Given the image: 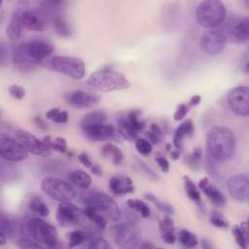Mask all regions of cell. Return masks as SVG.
<instances>
[{"instance_id": "cell-2", "label": "cell", "mask_w": 249, "mask_h": 249, "mask_svg": "<svg viewBox=\"0 0 249 249\" xmlns=\"http://www.w3.org/2000/svg\"><path fill=\"white\" fill-rule=\"evenodd\" d=\"M53 51V48L49 42L34 39L18 44L13 51L12 58L18 68L25 70L44 61Z\"/></svg>"}, {"instance_id": "cell-9", "label": "cell", "mask_w": 249, "mask_h": 249, "mask_svg": "<svg viewBox=\"0 0 249 249\" xmlns=\"http://www.w3.org/2000/svg\"><path fill=\"white\" fill-rule=\"evenodd\" d=\"M41 190L52 199L58 201H71L76 196L73 186L56 177L44 178L41 182Z\"/></svg>"}, {"instance_id": "cell-1", "label": "cell", "mask_w": 249, "mask_h": 249, "mask_svg": "<svg viewBox=\"0 0 249 249\" xmlns=\"http://www.w3.org/2000/svg\"><path fill=\"white\" fill-rule=\"evenodd\" d=\"M206 148L207 154L216 162L229 161L235 155V134L227 126L215 125L207 132Z\"/></svg>"}, {"instance_id": "cell-52", "label": "cell", "mask_w": 249, "mask_h": 249, "mask_svg": "<svg viewBox=\"0 0 249 249\" xmlns=\"http://www.w3.org/2000/svg\"><path fill=\"white\" fill-rule=\"evenodd\" d=\"M244 54H245V55H244V57H243V59H242L241 67H242L244 73L248 74V71H249V58H248V53H247V52H246Z\"/></svg>"}, {"instance_id": "cell-50", "label": "cell", "mask_w": 249, "mask_h": 249, "mask_svg": "<svg viewBox=\"0 0 249 249\" xmlns=\"http://www.w3.org/2000/svg\"><path fill=\"white\" fill-rule=\"evenodd\" d=\"M78 160H79V161H80L84 166H86V167H88V168H90V167L92 166V164H93V162L91 161L89 156L88 153H86V152H81V153L78 155Z\"/></svg>"}, {"instance_id": "cell-23", "label": "cell", "mask_w": 249, "mask_h": 249, "mask_svg": "<svg viewBox=\"0 0 249 249\" xmlns=\"http://www.w3.org/2000/svg\"><path fill=\"white\" fill-rule=\"evenodd\" d=\"M228 38L235 44H244L249 40V18L245 17L233 24L229 33Z\"/></svg>"}, {"instance_id": "cell-31", "label": "cell", "mask_w": 249, "mask_h": 249, "mask_svg": "<svg viewBox=\"0 0 249 249\" xmlns=\"http://www.w3.org/2000/svg\"><path fill=\"white\" fill-rule=\"evenodd\" d=\"M232 235L239 247L246 249L248 243V229L247 223L241 222L240 225H234L232 227Z\"/></svg>"}, {"instance_id": "cell-11", "label": "cell", "mask_w": 249, "mask_h": 249, "mask_svg": "<svg viewBox=\"0 0 249 249\" xmlns=\"http://www.w3.org/2000/svg\"><path fill=\"white\" fill-rule=\"evenodd\" d=\"M53 69L74 80H81L86 74V65L83 59L76 56L56 55L51 61Z\"/></svg>"}, {"instance_id": "cell-58", "label": "cell", "mask_w": 249, "mask_h": 249, "mask_svg": "<svg viewBox=\"0 0 249 249\" xmlns=\"http://www.w3.org/2000/svg\"><path fill=\"white\" fill-rule=\"evenodd\" d=\"M139 247H140V248H154L155 246H154L153 244H151L150 242L145 241V242H143L142 244H139Z\"/></svg>"}, {"instance_id": "cell-36", "label": "cell", "mask_w": 249, "mask_h": 249, "mask_svg": "<svg viewBox=\"0 0 249 249\" xmlns=\"http://www.w3.org/2000/svg\"><path fill=\"white\" fill-rule=\"evenodd\" d=\"M126 205L131 210L137 211L143 218H149L151 215V210H150V207L148 206V204L138 198L127 199Z\"/></svg>"}, {"instance_id": "cell-25", "label": "cell", "mask_w": 249, "mask_h": 249, "mask_svg": "<svg viewBox=\"0 0 249 249\" xmlns=\"http://www.w3.org/2000/svg\"><path fill=\"white\" fill-rule=\"evenodd\" d=\"M21 226L17 219L5 216L3 213L0 216V231L4 232L8 238L17 237L21 234Z\"/></svg>"}, {"instance_id": "cell-38", "label": "cell", "mask_w": 249, "mask_h": 249, "mask_svg": "<svg viewBox=\"0 0 249 249\" xmlns=\"http://www.w3.org/2000/svg\"><path fill=\"white\" fill-rule=\"evenodd\" d=\"M145 197L150 200L151 202H153L157 208L159 210H160L161 212L167 214V215H170V214H173L174 213V208L171 204H169L168 202H165V201H162L161 199H160L159 197H157L154 194L152 193H145Z\"/></svg>"}, {"instance_id": "cell-46", "label": "cell", "mask_w": 249, "mask_h": 249, "mask_svg": "<svg viewBox=\"0 0 249 249\" xmlns=\"http://www.w3.org/2000/svg\"><path fill=\"white\" fill-rule=\"evenodd\" d=\"M201 156H202V152L200 148L197 147L194 149V151L188 158V164L193 168H196L201 160Z\"/></svg>"}, {"instance_id": "cell-10", "label": "cell", "mask_w": 249, "mask_h": 249, "mask_svg": "<svg viewBox=\"0 0 249 249\" xmlns=\"http://www.w3.org/2000/svg\"><path fill=\"white\" fill-rule=\"evenodd\" d=\"M110 230L118 247L123 249H134L139 247L140 233L135 224L129 222L121 223L113 225Z\"/></svg>"}, {"instance_id": "cell-20", "label": "cell", "mask_w": 249, "mask_h": 249, "mask_svg": "<svg viewBox=\"0 0 249 249\" xmlns=\"http://www.w3.org/2000/svg\"><path fill=\"white\" fill-rule=\"evenodd\" d=\"M198 189L203 192L206 197L217 207H222L227 203L225 195L212 183L209 182L207 177H203L198 182Z\"/></svg>"}, {"instance_id": "cell-4", "label": "cell", "mask_w": 249, "mask_h": 249, "mask_svg": "<svg viewBox=\"0 0 249 249\" xmlns=\"http://www.w3.org/2000/svg\"><path fill=\"white\" fill-rule=\"evenodd\" d=\"M87 83L92 89L104 92L123 90L130 87V82L124 74L111 69H102L91 73Z\"/></svg>"}, {"instance_id": "cell-17", "label": "cell", "mask_w": 249, "mask_h": 249, "mask_svg": "<svg viewBox=\"0 0 249 249\" xmlns=\"http://www.w3.org/2000/svg\"><path fill=\"white\" fill-rule=\"evenodd\" d=\"M15 135L16 138L25 147L28 152L41 157L51 156L52 150L43 142V140H39L29 131L21 128H17L15 130Z\"/></svg>"}, {"instance_id": "cell-18", "label": "cell", "mask_w": 249, "mask_h": 249, "mask_svg": "<svg viewBox=\"0 0 249 249\" xmlns=\"http://www.w3.org/2000/svg\"><path fill=\"white\" fill-rule=\"evenodd\" d=\"M228 192L232 198L238 201H247L249 197V179L245 173L235 174L227 182Z\"/></svg>"}, {"instance_id": "cell-49", "label": "cell", "mask_w": 249, "mask_h": 249, "mask_svg": "<svg viewBox=\"0 0 249 249\" xmlns=\"http://www.w3.org/2000/svg\"><path fill=\"white\" fill-rule=\"evenodd\" d=\"M155 160H156V162L158 163L159 167L160 168V170L162 172L167 173L169 171V162H168V160L164 157L158 156V157L155 158Z\"/></svg>"}, {"instance_id": "cell-22", "label": "cell", "mask_w": 249, "mask_h": 249, "mask_svg": "<svg viewBox=\"0 0 249 249\" xmlns=\"http://www.w3.org/2000/svg\"><path fill=\"white\" fill-rule=\"evenodd\" d=\"M109 189L115 196H124L134 192V184L130 177L117 174L110 178Z\"/></svg>"}, {"instance_id": "cell-56", "label": "cell", "mask_w": 249, "mask_h": 249, "mask_svg": "<svg viewBox=\"0 0 249 249\" xmlns=\"http://www.w3.org/2000/svg\"><path fill=\"white\" fill-rule=\"evenodd\" d=\"M201 246L204 249H211V248H213V246L211 245V242L209 240H207L206 238H203L201 240Z\"/></svg>"}, {"instance_id": "cell-39", "label": "cell", "mask_w": 249, "mask_h": 249, "mask_svg": "<svg viewBox=\"0 0 249 249\" xmlns=\"http://www.w3.org/2000/svg\"><path fill=\"white\" fill-rule=\"evenodd\" d=\"M45 117L56 124H65L68 121V113L57 107L52 108L45 113Z\"/></svg>"}, {"instance_id": "cell-14", "label": "cell", "mask_w": 249, "mask_h": 249, "mask_svg": "<svg viewBox=\"0 0 249 249\" xmlns=\"http://www.w3.org/2000/svg\"><path fill=\"white\" fill-rule=\"evenodd\" d=\"M229 108L236 115L246 117L249 115V88L237 86L231 89L227 95Z\"/></svg>"}, {"instance_id": "cell-6", "label": "cell", "mask_w": 249, "mask_h": 249, "mask_svg": "<svg viewBox=\"0 0 249 249\" xmlns=\"http://www.w3.org/2000/svg\"><path fill=\"white\" fill-rule=\"evenodd\" d=\"M227 9L220 0H205L196 9V18L199 25L206 28L218 27L225 19Z\"/></svg>"}, {"instance_id": "cell-30", "label": "cell", "mask_w": 249, "mask_h": 249, "mask_svg": "<svg viewBox=\"0 0 249 249\" xmlns=\"http://www.w3.org/2000/svg\"><path fill=\"white\" fill-rule=\"evenodd\" d=\"M101 154L115 165H120L124 159L121 149L113 143L105 144L101 149Z\"/></svg>"}, {"instance_id": "cell-28", "label": "cell", "mask_w": 249, "mask_h": 249, "mask_svg": "<svg viewBox=\"0 0 249 249\" xmlns=\"http://www.w3.org/2000/svg\"><path fill=\"white\" fill-rule=\"evenodd\" d=\"M183 182H184V189H185L187 196L191 200H193L199 208H201L203 210L201 195H200V192H199L196 184L188 175L183 176Z\"/></svg>"}, {"instance_id": "cell-27", "label": "cell", "mask_w": 249, "mask_h": 249, "mask_svg": "<svg viewBox=\"0 0 249 249\" xmlns=\"http://www.w3.org/2000/svg\"><path fill=\"white\" fill-rule=\"evenodd\" d=\"M50 23L52 24L54 32L61 37H69L71 36V28L64 18L62 13L54 14L50 17Z\"/></svg>"}, {"instance_id": "cell-34", "label": "cell", "mask_w": 249, "mask_h": 249, "mask_svg": "<svg viewBox=\"0 0 249 249\" xmlns=\"http://www.w3.org/2000/svg\"><path fill=\"white\" fill-rule=\"evenodd\" d=\"M42 140L51 150L57 151L61 154H64L67 151V142H66V139L63 137L57 136L54 139H52L50 135H47L43 137Z\"/></svg>"}, {"instance_id": "cell-57", "label": "cell", "mask_w": 249, "mask_h": 249, "mask_svg": "<svg viewBox=\"0 0 249 249\" xmlns=\"http://www.w3.org/2000/svg\"><path fill=\"white\" fill-rule=\"evenodd\" d=\"M8 237L6 236V234L2 231H0V246H3L6 244V241H7Z\"/></svg>"}, {"instance_id": "cell-21", "label": "cell", "mask_w": 249, "mask_h": 249, "mask_svg": "<svg viewBox=\"0 0 249 249\" xmlns=\"http://www.w3.org/2000/svg\"><path fill=\"white\" fill-rule=\"evenodd\" d=\"M26 5L25 2H19L17 6V9H15L12 13L10 21L6 28V34L9 39L16 41L18 40L21 36L22 32V23H21V12Z\"/></svg>"}, {"instance_id": "cell-29", "label": "cell", "mask_w": 249, "mask_h": 249, "mask_svg": "<svg viewBox=\"0 0 249 249\" xmlns=\"http://www.w3.org/2000/svg\"><path fill=\"white\" fill-rule=\"evenodd\" d=\"M68 179L75 187L81 190H87L91 185V177L89 173L82 169L73 170L71 173H69Z\"/></svg>"}, {"instance_id": "cell-8", "label": "cell", "mask_w": 249, "mask_h": 249, "mask_svg": "<svg viewBox=\"0 0 249 249\" xmlns=\"http://www.w3.org/2000/svg\"><path fill=\"white\" fill-rule=\"evenodd\" d=\"M145 121L142 118V113L138 109H133L122 115L118 119L117 129L120 135L126 140H134L138 138L145 128Z\"/></svg>"}, {"instance_id": "cell-7", "label": "cell", "mask_w": 249, "mask_h": 249, "mask_svg": "<svg viewBox=\"0 0 249 249\" xmlns=\"http://www.w3.org/2000/svg\"><path fill=\"white\" fill-rule=\"evenodd\" d=\"M82 201L85 206L93 208L98 213L112 222L119 221L122 217V212L116 201L108 195L101 192H89L83 195Z\"/></svg>"}, {"instance_id": "cell-41", "label": "cell", "mask_w": 249, "mask_h": 249, "mask_svg": "<svg viewBox=\"0 0 249 249\" xmlns=\"http://www.w3.org/2000/svg\"><path fill=\"white\" fill-rule=\"evenodd\" d=\"M17 246L22 249H41L43 246L34 240L31 236L21 235L17 239Z\"/></svg>"}, {"instance_id": "cell-3", "label": "cell", "mask_w": 249, "mask_h": 249, "mask_svg": "<svg viewBox=\"0 0 249 249\" xmlns=\"http://www.w3.org/2000/svg\"><path fill=\"white\" fill-rule=\"evenodd\" d=\"M107 116L102 111H92L86 114L80 126L84 135L92 141H108L116 139L119 135L117 127L106 122Z\"/></svg>"}, {"instance_id": "cell-51", "label": "cell", "mask_w": 249, "mask_h": 249, "mask_svg": "<svg viewBox=\"0 0 249 249\" xmlns=\"http://www.w3.org/2000/svg\"><path fill=\"white\" fill-rule=\"evenodd\" d=\"M200 101H201V96L198 95V94H196V95H193V96L190 98V100L188 101L187 104H188L189 107L192 109L193 107L198 105V104L200 103Z\"/></svg>"}, {"instance_id": "cell-44", "label": "cell", "mask_w": 249, "mask_h": 249, "mask_svg": "<svg viewBox=\"0 0 249 249\" xmlns=\"http://www.w3.org/2000/svg\"><path fill=\"white\" fill-rule=\"evenodd\" d=\"M191 108L189 107V105L187 103H181L177 106L174 114H173V119L175 122H180L182 121L187 114L190 112Z\"/></svg>"}, {"instance_id": "cell-35", "label": "cell", "mask_w": 249, "mask_h": 249, "mask_svg": "<svg viewBox=\"0 0 249 249\" xmlns=\"http://www.w3.org/2000/svg\"><path fill=\"white\" fill-rule=\"evenodd\" d=\"M178 241L186 248H194L198 244L196 235L189 230L182 229L178 233Z\"/></svg>"}, {"instance_id": "cell-48", "label": "cell", "mask_w": 249, "mask_h": 249, "mask_svg": "<svg viewBox=\"0 0 249 249\" xmlns=\"http://www.w3.org/2000/svg\"><path fill=\"white\" fill-rule=\"evenodd\" d=\"M138 162H139V165H140V167L142 168V170L148 175V177L149 178H151V179H153V180H158L159 179V175L149 166V165H147L144 161H142V160H138Z\"/></svg>"}, {"instance_id": "cell-24", "label": "cell", "mask_w": 249, "mask_h": 249, "mask_svg": "<svg viewBox=\"0 0 249 249\" xmlns=\"http://www.w3.org/2000/svg\"><path fill=\"white\" fill-rule=\"evenodd\" d=\"M194 131H195V127L192 120L187 119L184 122H182L174 131L173 145L175 146V148L181 151L183 148L184 139L188 136H192Z\"/></svg>"}, {"instance_id": "cell-16", "label": "cell", "mask_w": 249, "mask_h": 249, "mask_svg": "<svg viewBox=\"0 0 249 249\" xmlns=\"http://www.w3.org/2000/svg\"><path fill=\"white\" fill-rule=\"evenodd\" d=\"M21 23L27 30L44 31L48 28L50 19L40 8H27L25 5L21 12Z\"/></svg>"}, {"instance_id": "cell-55", "label": "cell", "mask_w": 249, "mask_h": 249, "mask_svg": "<svg viewBox=\"0 0 249 249\" xmlns=\"http://www.w3.org/2000/svg\"><path fill=\"white\" fill-rule=\"evenodd\" d=\"M169 155H170V158L173 160H176L179 159L180 157V151L178 149L176 150H170L169 151Z\"/></svg>"}, {"instance_id": "cell-13", "label": "cell", "mask_w": 249, "mask_h": 249, "mask_svg": "<svg viewBox=\"0 0 249 249\" xmlns=\"http://www.w3.org/2000/svg\"><path fill=\"white\" fill-rule=\"evenodd\" d=\"M56 221L61 227H76L88 221L84 209L71 201H60L56 210Z\"/></svg>"}, {"instance_id": "cell-42", "label": "cell", "mask_w": 249, "mask_h": 249, "mask_svg": "<svg viewBox=\"0 0 249 249\" xmlns=\"http://www.w3.org/2000/svg\"><path fill=\"white\" fill-rule=\"evenodd\" d=\"M136 151L143 156H149L152 153V143L145 138H137L135 141Z\"/></svg>"}, {"instance_id": "cell-40", "label": "cell", "mask_w": 249, "mask_h": 249, "mask_svg": "<svg viewBox=\"0 0 249 249\" xmlns=\"http://www.w3.org/2000/svg\"><path fill=\"white\" fill-rule=\"evenodd\" d=\"M146 136L152 144H158L161 141L163 132L158 124H151L147 130Z\"/></svg>"}, {"instance_id": "cell-26", "label": "cell", "mask_w": 249, "mask_h": 249, "mask_svg": "<svg viewBox=\"0 0 249 249\" xmlns=\"http://www.w3.org/2000/svg\"><path fill=\"white\" fill-rule=\"evenodd\" d=\"M159 229L160 231V237L166 244H173L176 241L175 227L173 220L165 216L159 221Z\"/></svg>"}, {"instance_id": "cell-54", "label": "cell", "mask_w": 249, "mask_h": 249, "mask_svg": "<svg viewBox=\"0 0 249 249\" xmlns=\"http://www.w3.org/2000/svg\"><path fill=\"white\" fill-rule=\"evenodd\" d=\"M34 123L38 125V127H40L42 129H46L48 127L47 124L45 123V121L41 117H35L34 118Z\"/></svg>"}, {"instance_id": "cell-53", "label": "cell", "mask_w": 249, "mask_h": 249, "mask_svg": "<svg viewBox=\"0 0 249 249\" xmlns=\"http://www.w3.org/2000/svg\"><path fill=\"white\" fill-rule=\"evenodd\" d=\"M90 171H91L92 174H94L96 176H102L103 175L102 168L98 164H92V166L90 167Z\"/></svg>"}, {"instance_id": "cell-32", "label": "cell", "mask_w": 249, "mask_h": 249, "mask_svg": "<svg viewBox=\"0 0 249 249\" xmlns=\"http://www.w3.org/2000/svg\"><path fill=\"white\" fill-rule=\"evenodd\" d=\"M84 212H85V215H86L88 221L92 223L98 231L105 230L107 223H106V218L102 214L98 213L93 208L89 207V206H85Z\"/></svg>"}, {"instance_id": "cell-15", "label": "cell", "mask_w": 249, "mask_h": 249, "mask_svg": "<svg viewBox=\"0 0 249 249\" xmlns=\"http://www.w3.org/2000/svg\"><path fill=\"white\" fill-rule=\"evenodd\" d=\"M0 154L3 160L11 162L20 161L28 157V151L18 139L4 135L0 138Z\"/></svg>"}, {"instance_id": "cell-37", "label": "cell", "mask_w": 249, "mask_h": 249, "mask_svg": "<svg viewBox=\"0 0 249 249\" xmlns=\"http://www.w3.org/2000/svg\"><path fill=\"white\" fill-rule=\"evenodd\" d=\"M89 237V234L83 231V230H73L72 231L68 232L67 238H68V243L69 247H76L81 244H83L85 241H87Z\"/></svg>"}, {"instance_id": "cell-5", "label": "cell", "mask_w": 249, "mask_h": 249, "mask_svg": "<svg viewBox=\"0 0 249 249\" xmlns=\"http://www.w3.org/2000/svg\"><path fill=\"white\" fill-rule=\"evenodd\" d=\"M27 232L34 240L43 247L55 248L58 244V236L56 229L40 218H31L21 226V233Z\"/></svg>"}, {"instance_id": "cell-45", "label": "cell", "mask_w": 249, "mask_h": 249, "mask_svg": "<svg viewBox=\"0 0 249 249\" xmlns=\"http://www.w3.org/2000/svg\"><path fill=\"white\" fill-rule=\"evenodd\" d=\"M89 248H90V249H110L111 245L105 238L98 236V237H94L93 239L90 240V242L89 244Z\"/></svg>"}, {"instance_id": "cell-33", "label": "cell", "mask_w": 249, "mask_h": 249, "mask_svg": "<svg viewBox=\"0 0 249 249\" xmlns=\"http://www.w3.org/2000/svg\"><path fill=\"white\" fill-rule=\"evenodd\" d=\"M27 207L31 212H33L43 218L49 216V214H50V209H49L48 205L37 196H31V198L28 201Z\"/></svg>"}, {"instance_id": "cell-43", "label": "cell", "mask_w": 249, "mask_h": 249, "mask_svg": "<svg viewBox=\"0 0 249 249\" xmlns=\"http://www.w3.org/2000/svg\"><path fill=\"white\" fill-rule=\"evenodd\" d=\"M210 223H211L214 227H216V228H218V229H223V230H225V229H228V228H229V222H228L227 220H225L224 216H223L220 212H218V211H216V210H214V211L211 212V215H210Z\"/></svg>"}, {"instance_id": "cell-19", "label": "cell", "mask_w": 249, "mask_h": 249, "mask_svg": "<svg viewBox=\"0 0 249 249\" xmlns=\"http://www.w3.org/2000/svg\"><path fill=\"white\" fill-rule=\"evenodd\" d=\"M64 97L68 105L77 109L91 108L97 105L100 101V96L98 94L81 89L69 91L65 94Z\"/></svg>"}, {"instance_id": "cell-12", "label": "cell", "mask_w": 249, "mask_h": 249, "mask_svg": "<svg viewBox=\"0 0 249 249\" xmlns=\"http://www.w3.org/2000/svg\"><path fill=\"white\" fill-rule=\"evenodd\" d=\"M228 41V35L222 28H209L200 35L199 48L208 55H216L223 52Z\"/></svg>"}, {"instance_id": "cell-47", "label": "cell", "mask_w": 249, "mask_h": 249, "mask_svg": "<svg viewBox=\"0 0 249 249\" xmlns=\"http://www.w3.org/2000/svg\"><path fill=\"white\" fill-rule=\"evenodd\" d=\"M8 90H9L10 95L12 97H14L15 99H18V100H21L25 95V89L22 87H20L18 85H16V84L11 85L9 87Z\"/></svg>"}]
</instances>
